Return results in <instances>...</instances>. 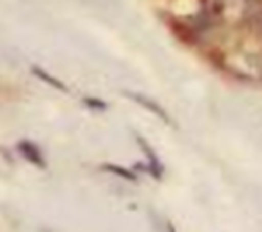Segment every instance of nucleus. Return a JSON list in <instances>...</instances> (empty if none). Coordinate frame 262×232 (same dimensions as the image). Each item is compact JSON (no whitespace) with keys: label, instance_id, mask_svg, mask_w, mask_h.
<instances>
[{"label":"nucleus","instance_id":"obj_1","mask_svg":"<svg viewBox=\"0 0 262 232\" xmlns=\"http://www.w3.org/2000/svg\"><path fill=\"white\" fill-rule=\"evenodd\" d=\"M137 144L141 146V150L145 152V156L149 158V170H151V175L156 177V179H160V175H162V164H160V160H158V156L154 154V150H151V146L149 144H145V140L143 138H137Z\"/></svg>","mask_w":262,"mask_h":232},{"label":"nucleus","instance_id":"obj_4","mask_svg":"<svg viewBox=\"0 0 262 232\" xmlns=\"http://www.w3.org/2000/svg\"><path fill=\"white\" fill-rule=\"evenodd\" d=\"M104 168H106V170H111V172H115V175H121V177H123V179H127V181H135V175H133V172H129V170H125V168H121V166L104 164Z\"/></svg>","mask_w":262,"mask_h":232},{"label":"nucleus","instance_id":"obj_5","mask_svg":"<svg viewBox=\"0 0 262 232\" xmlns=\"http://www.w3.org/2000/svg\"><path fill=\"white\" fill-rule=\"evenodd\" d=\"M33 70H35V74H37V76H41V78H43V80H47L49 84H53V86H57L59 90H66V86H63L61 82H57L55 78H51V76H47V74H45L43 70H39V68H33Z\"/></svg>","mask_w":262,"mask_h":232},{"label":"nucleus","instance_id":"obj_2","mask_svg":"<svg viewBox=\"0 0 262 232\" xmlns=\"http://www.w3.org/2000/svg\"><path fill=\"white\" fill-rule=\"evenodd\" d=\"M125 94H127L129 99H133V101H137L141 107H145V109H149L151 113H156L160 119L170 121V119H168V115H166V111H164V109H160V107H158L154 101H149V99H145V96H141V94H137V92H125Z\"/></svg>","mask_w":262,"mask_h":232},{"label":"nucleus","instance_id":"obj_3","mask_svg":"<svg viewBox=\"0 0 262 232\" xmlns=\"http://www.w3.org/2000/svg\"><path fill=\"white\" fill-rule=\"evenodd\" d=\"M20 150L27 154V158H29V160H33L35 164L43 166V160H41V156H39V152H37V148H35V146H31V144H20Z\"/></svg>","mask_w":262,"mask_h":232},{"label":"nucleus","instance_id":"obj_6","mask_svg":"<svg viewBox=\"0 0 262 232\" xmlns=\"http://www.w3.org/2000/svg\"><path fill=\"white\" fill-rule=\"evenodd\" d=\"M170 232H174V228H172V226H170Z\"/></svg>","mask_w":262,"mask_h":232}]
</instances>
